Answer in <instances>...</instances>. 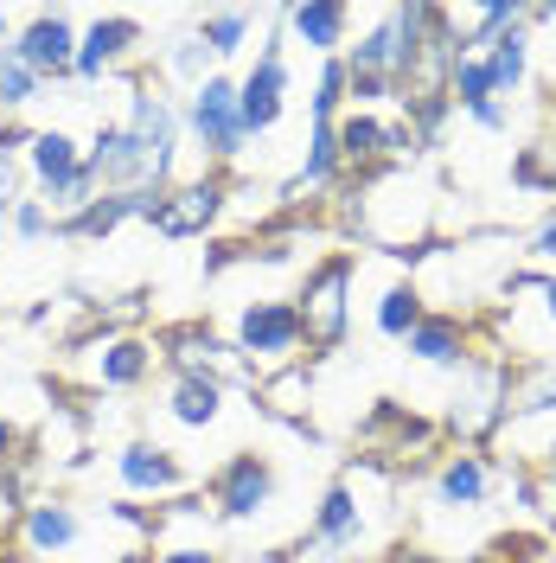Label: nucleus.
I'll list each match as a JSON object with an SVG mask.
<instances>
[{
    "label": "nucleus",
    "instance_id": "nucleus-13",
    "mask_svg": "<svg viewBox=\"0 0 556 563\" xmlns=\"http://www.w3.org/2000/svg\"><path fill=\"white\" fill-rule=\"evenodd\" d=\"M205 493H211V519H224V526H256V519L276 506L281 474L263 449H237V455L211 474Z\"/></svg>",
    "mask_w": 556,
    "mask_h": 563
},
{
    "label": "nucleus",
    "instance_id": "nucleus-1",
    "mask_svg": "<svg viewBox=\"0 0 556 563\" xmlns=\"http://www.w3.org/2000/svg\"><path fill=\"white\" fill-rule=\"evenodd\" d=\"M358 276H365V250H326L320 263L301 269L294 288V314H301V346L308 358H333L352 340V308H358Z\"/></svg>",
    "mask_w": 556,
    "mask_h": 563
},
{
    "label": "nucleus",
    "instance_id": "nucleus-10",
    "mask_svg": "<svg viewBox=\"0 0 556 563\" xmlns=\"http://www.w3.org/2000/svg\"><path fill=\"white\" fill-rule=\"evenodd\" d=\"M499 481H505V461H492V449H442L435 467H429V512L480 519Z\"/></svg>",
    "mask_w": 556,
    "mask_h": 563
},
{
    "label": "nucleus",
    "instance_id": "nucleus-2",
    "mask_svg": "<svg viewBox=\"0 0 556 563\" xmlns=\"http://www.w3.org/2000/svg\"><path fill=\"white\" fill-rule=\"evenodd\" d=\"M505 397H512V352L499 340H480V352L454 372L448 410H442V442L454 449H487L492 435H505Z\"/></svg>",
    "mask_w": 556,
    "mask_h": 563
},
{
    "label": "nucleus",
    "instance_id": "nucleus-34",
    "mask_svg": "<svg viewBox=\"0 0 556 563\" xmlns=\"http://www.w3.org/2000/svg\"><path fill=\"white\" fill-rule=\"evenodd\" d=\"M340 115H346V58H320L313 97H308V122H340Z\"/></svg>",
    "mask_w": 556,
    "mask_h": 563
},
{
    "label": "nucleus",
    "instance_id": "nucleus-48",
    "mask_svg": "<svg viewBox=\"0 0 556 563\" xmlns=\"http://www.w3.org/2000/svg\"><path fill=\"white\" fill-rule=\"evenodd\" d=\"M551 563H556V558H551Z\"/></svg>",
    "mask_w": 556,
    "mask_h": 563
},
{
    "label": "nucleus",
    "instance_id": "nucleus-44",
    "mask_svg": "<svg viewBox=\"0 0 556 563\" xmlns=\"http://www.w3.org/2000/svg\"><path fill=\"white\" fill-rule=\"evenodd\" d=\"M109 563H154V544H129V551H115Z\"/></svg>",
    "mask_w": 556,
    "mask_h": 563
},
{
    "label": "nucleus",
    "instance_id": "nucleus-24",
    "mask_svg": "<svg viewBox=\"0 0 556 563\" xmlns=\"http://www.w3.org/2000/svg\"><path fill=\"white\" fill-rule=\"evenodd\" d=\"M422 314H429V295H422V282L403 269V276H390L378 288V301H371V333L390 340V346H403V340L416 333Z\"/></svg>",
    "mask_w": 556,
    "mask_h": 563
},
{
    "label": "nucleus",
    "instance_id": "nucleus-7",
    "mask_svg": "<svg viewBox=\"0 0 556 563\" xmlns=\"http://www.w3.org/2000/svg\"><path fill=\"white\" fill-rule=\"evenodd\" d=\"M154 352H160V372L167 378H224V385H237L256 397V372H249L237 346H231V333H218L211 320H174V327H160L154 333Z\"/></svg>",
    "mask_w": 556,
    "mask_h": 563
},
{
    "label": "nucleus",
    "instance_id": "nucleus-5",
    "mask_svg": "<svg viewBox=\"0 0 556 563\" xmlns=\"http://www.w3.org/2000/svg\"><path fill=\"white\" fill-rule=\"evenodd\" d=\"M179 115H186V141L199 147L205 167H237L249 154V135H244V115H237V77L231 70H211L192 97H179Z\"/></svg>",
    "mask_w": 556,
    "mask_h": 563
},
{
    "label": "nucleus",
    "instance_id": "nucleus-15",
    "mask_svg": "<svg viewBox=\"0 0 556 563\" xmlns=\"http://www.w3.org/2000/svg\"><path fill=\"white\" fill-rule=\"evenodd\" d=\"M13 52L26 58L38 84H70V58H77V13L70 7H38L20 20Z\"/></svg>",
    "mask_w": 556,
    "mask_h": 563
},
{
    "label": "nucleus",
    "instance_id": "nucleus-33",
    "mask_svg": "<svg viewBox=\"0 0 556 563\" xmlns=\"http://www.w3.org/2000/svg\"><path fill=\"white\" fill-rule=\"evenodd\" d=\"M487 97H492L487 58H480V52H460V58H454V70H448V103H454V115H467V109H480Z\"/></svg>",
    "mask_w": 556,
    "mask_h": 563
},
{
    "label": "nucleus",
    "instance_id": "nucleus-22",
    "mask_svg": "<svg viewBox=\"0 0 556 563\" xmlns=\"http://www.w3.org/2000/svg\"><path fill=\"white\" fill-rule=\"evenodd\" d=\"M544 417H556V358H544V352H519V358H512L505 429H519V422H544Z\"/></svg>",
    "mask_w": 556,
    "mask_h": 563
},
{
    "label": "nucleus",
    "instance_id": "nucleus-28",
    "mask_svg": "<svg viewBox=\"0 0 556 563\" xmlns=\"http://www.w3.org/2000/svg\"><path fill=\"white\" fill-rule=\"evenodd\" d=\"M333 141H340V167L346 179H365L383 167V115H365V109H346L333 122Z\"/></svg>",
    "mask_w": 556,
    "mask_h": 563
},
{
    "label": "nucleus",
    "instance_id": "nucleus-46",
    "mask_svg": "<svg viewBox=\"0 0 556 563\" xmlns=\"http://www.w3.org/2000/svg\"><path fill=\"white\" fill-rule=\"evenodd\" d=\"M537 481H544V493H556V474H537Z\"/></svg>",
    "mask_w": 556,
    "mask_h": 563
},
{
    "label": "nucleus",
    "instance_id": "nucleus-23",
    "mask_svg": "<svg viewBox=\"0 0 556 563\" xmlns=\"http://www.w3.org/2000/svg\"><path fill=\"white\" fill-rule=\"evenodd\" d=\"M147 199L154 192H97L77 218H58V238H70V244H103L122 224H135L141 211H147Z\"/></svg>",
    "mask_w": 556,
    "mask_h": 563
},
{
    "label": "nucleus",
    "instance_id": "nucleus-21",
    "mask_svg": "<svg viewBox=\"0 0 556 563\" xmlns=\"http://www.w3.org/2000/svg\"><path fill=\"white\" fill-rule=\"evenodd\" d=\"M224 404H231V385H224V378H167V390H160L167 422L186 429V435L218 429V422H224Z\"/></svg>",
    "mask_w": 556,
    "mask_h": 563
},
{
    "label": "nucleus",
    "instance_id": "nucleus-6",
    "mask_svg": "<svg viewBox=\"0 0 556 563\" xmlns=\"http://www.w3.org/2000/svg\"><path fill=\"white\" fill-rule=\"evenodd\" d=\"M358 449L365 461H378V467H435L442 455V422L410 410L403 397H378L365 417H358Z\"/></svg>",
    "mask_w": 556,
    "mask_h": 563
},
{
    "label": "nucleus",
    "instance_id": "nucleus-29",
    "mask_svg": "<svg viewBox=\"0 0 556 563\" xmlns=\"http://www.w3.org/2000/svg\"><path fill=\"white\" fill-rule=\"evenodd\" d=\"M192 33L205 38V52L218 58V70H224V65L244 58L249 33H256V7H205V13L192 20Z\"/></svg>",
    "mask_w": 556,
    "mask_h": 563
},
{
    "label": "nucleus",
    "instance_id": "nucleus-40",
    "mask_svg": "<svg viewBox=\"0 0 556 563\" xmlns=\"http://www.w3.org/2000/svg\"><path fill=\"white\" fill-rule=\"evenodd\" d=\"M467 122H474L480 135H505V129L519 122V103H499V97H487L480 109H467Z\"/></svg>",
    "mask_w": 556,
    "mask_h": 563
},
{
    "label": "nucleus",
    "instance_id": "nucleus-25",
    "mask_svg": "<svg viewBox=\"0 0 556 563\" xmlns=\"http://www.w3.org/2000/svg\"><path fill=\"white\" fill-rule=\"evenodd\" d=\"M346 65L352 70H371V77H397V90H403L410 58H403V26H397V13H390V7H383L378 20L346 45Z\"/></svg>",
    "mask_w": 556,
    "mask_h": 563
},
{
    "label": "nucleus",
    "instance_id": "nucleus-26",
    "mask_svg": "<svg viewBox=\"0 0 556 563\" xmlns=\"http://www.w3.org/2000/svg\"><path fill=\"white\" fill-rule=\"evenodd\" d=\"M487 77H492V97L499 103H519L524 90H531V26H505L499 38H487Z\"/></svg>",
    "mask_w": 556,
    "mask_h": 563
},
{
    "label": "nucleus",
    "instance_id": "nucleus-3",
    "mask_svg": "<svg viewBox=\"0 0 556 563\" xmlns=\"http://www.w3.org/2000/svg\"><path fill=\"white\" fill-rule=\"evenodd\" d=\"M129 109H122V129L141 147L147 174H154V192H167L179 179V147H186V115H179V97L154 77V70H129Z\"/></svg>",
    "mask_w": 556,
    "mask_h": 563
},
{
    "label": "nucleus",
    "instance_id": "nucleus-30",
    "mask_svg": "<svg viewBox=\"0 0 556 563\" xmlns=\"http://www.w3.org/2000/svg\"><path fill=\"white\" fill-rule=\"evenodd\" d=\"M211 70H218V58H211L205 52V38L192 33V26H186V33H174L167 38V45H160V70H154V77H160V84H167V90H186V97H192V90H199V84H205Z\"/></svg>",
    "mask_w": 556,
    "mask_h": 563
},
{
    "label": "nucleus",
    "instance_id": "nucleus-27",
    "mask_svg": "<svg viewBox=\"0 0 556 563\" xmlns=\"http://www.w3.org/2000/svg\"><path fill=\"white\" fill-rule=\"evenodd\" d=\"M308 397H313V365L301 358V365H281V372H269V378L256 385V410L288 422V429H301V435H313L308 429Z\"/></svg>",
    "mask_w": 556,
    "mask_h": 563
},
{
    "label": "nucleus",
    "instance_id": "nucleus-42",
    "mask_svg": "<svg viewBox=\"0 0 556 563\" xmlns=\"http://www.w3.org/2000/svg\"><path fill=\"white\" fill-rule=\"evenodd\" d=\"M13 461H26V429L13 417H0V467H13Z\"/></svg>",
    "mask_w": 556,
    "mask_h": 563
},
{
    "label": "nucleus",
    "instance_id": "nucleus-9",
    "mask_svg": "<svg viewBox=\"0 0 556 563\" xmlns=\"http://www.w3.org/2000/svg\"><path fill=\"white\" fill-rule=\"evenodd\" d=\"M77 365H84V385L90 390H141L154 372H160V352H154V333H115V327H84L77 340Z\"/></svg>",
    "mask_w": 556,
    "mask_h": 563
},
{
    "label": "nucleus",
    "instance_id": "nucleus-19",
    "mask_svg": "<svg viewBox=\"0 0 556 563\" xmlns=\"http://www.w3.org/2000/svg\"><path fill=\"white\" fill-rule=\"evenodd\" d=\"M288 45H308L313 58H346L352 45V7L346 0H288L281 7Z\"/></svg>",
    "mask_w": 556,
    "mask_h": 563
},
{
    "label": "nucleus",
    "instance_id": "nucleus-37",
    "mask_svg": "<svg viewBox=\"0 0 556 563\" xmlns=\"http://www.w3.org/2000/svg\"><path fill=\"white\" fill-rule=\"evenodd\" d=\"M7 231H13L20 244H45V238H58V218H52V206H45V199H33V192H26V199L13 206V218H7Z\"/></svg>",
    "mask_w": 556,
    "mask_h": 563
},
{
    "label": "nucleus",
    "instance_id": "nucleus-36",
    "mask_svg": "<svg viewBox=\"0 0 556 563\" xmlns=\"http://www.w3.org/2000/svg\"><path fill=\"white\" fill-rule=\"evenodd\" d=\"M519 256L531 263V269H544V276H556V206L537 211V224L519 238Z\"/></svg>",
    "mask_w": 556,
    "mask_h": 563
},
{
    "label": "nucleus",
    "instance_id": "nucleus-14",
    "mask_svg": "<svg viewBox=\"0 0 556 563\" xmlns=\"http://www.w3.org/2000/svg\"><path fill=\"white\" fill-rule=\"evenodd\" d=\"M115 481H122V499H179V493H192V474H186V461L167 449V442H154V435H129V442H115Z\"/></svg>",
    "mask_w": 556,
    "mask_h": 563
},
{
    "label": "nucleus",
    "instance_id": "nucleus-8",
    "mask_svg": "<svg viewBox=\"0 0 556 563\" xmlns=\"http://www.w3.org/2000/svg\"><path fill=\"white\" fill-rule=\"evenodd\" d=\"M231 346L256 378H269L281 365H301V314H294V295H256L237 308L231 320Z\"/></svg>",
    "mask_w": 556,
    "mask_h": 563
},
{
    "label": "nucleus",
    "instance_id": "nucleus-32",
    "mask_svg": "<svg viewBox=\"0 0 556 563\" xmlns=\"http://www.w3.org/2000/svg\"><path fill=\"white\" fill-rule=\"evenodd\" d=\"M512 192H531V199H551L556 206V161H551V141H531L512 154Z\"/></svg>",
    "mask_w": 556,
    "mask_h": 563
},
{
    "label": "nucleus",
    "instance_id": "nucleus-20",
    "mask_svg": "<svg viewBox=\"0 0 556 563\" xmlns=\"http://www.w3.org/2000/svg\"><path fill=\"white\" fill-rule=\"evenodd\" d=\"M26 192H52V186H65L77 167H84V135L77 129H65V122H45V129H33V147H26Z\"/></svg>",
    "mask_w": 556,
    "mask_h": 563
},
{
    "label": "nucleus",
    "instance_id": "nucleus-38",
    "mask_svg": "<svg viewBox=\"0 0 556 563\" xmlns=\"http://www.w3.org/2000/svg\"><path fill=\"white\" fill-rule=\"evenodd\" d=\"M352 563H460V558H442V551L422 544V538H390V544H378L371 558H352Z\"/></svg>",
    "mask_w": 556,
    "mask_h": 563
},
{
    "label": "nucleus",
    "instance_id": "nucleus-16",
    "mask_svg": "<svg viewBox=\"0 0 556 563\" xmlns=\"http://www.w3.org/2000/svg\"><path fill=\"white\" fill-rule=\"evenodd\" d=\"M13 538H20V551L33 563H52L90 538V519H84V506L70 493H33V506L20 512V531Z\"/></svg>",
    "mask_w": 556,
    "mask_h": 563
},
{
    "label": "nucleus",
    "instance_id": "nucleus-41",
    "mask_svg": "<svg viewBox=\"0 0 556 563\" xmlns=\"http://www.w3.org/2000/svg\"><path fill=\"white\" fill-rule=\"evenodd\" d=\"M154 563H231V558L218 544H199L192 538V544H154Z\"/></svg>",
    "mask_w": 556,
    "mask_h": 563
},
{
    "label": "nucleus",
    "instance_id": "nucleus-43",
    "mask_svg": "<svg viewBox=\"0 0 556 563\" xmlns=\"http://www.w3.org/2000/svg\"><path fill=\"white\" fill-rule=\"evenodd\" d=\"M531 295H537V314H544V327H556V276H544Z\"/></svg>",
    "mask_w": 556,
    "mask_h": 563
},
{
    "label": "nucleus",
    "instance_id": "nucleus-11",
    "mask_svg": "<svg viewBox=\"0 0 556 563\" xmlns=\"http://www.w3.org/2000/svg\"><path fill=\"white\" fill-rule=\"evenodd\" d=\"M237 115H244V135H269L281 115H288V33H281V7H269V33L256 45V65L237 77Z\"/></svg>",
    "mask_w": 556,
    "mask_h": 563
},
{
    "label": "nucleus",
    "instance_id": "nucleus-4",
    "mask_svg": "<svg viewBox=\"0 0 556 563\" xmlns=\"http://www.w3.org/2000/svg\"><path fill=\"white\" fill-rule=\"evenodd\" d=\"M231 192H237V174L224 167H199L192 179H174L167 192H154L141 224L167 244H192V238H211L224 218H231Z\"/></svg>",
    "mask_w": 556,
    "mask_h": 563
},
{
    "label": "nucleus",
    "instance_id": "nucleus-12",
    "mask_svg": "<svg viewBox=\"0 0 556 563\" xmlns=\"http://www.w3.org/2000/svg\"><path fill=\"white\" fill-rule=\"evenodd\" d=\"M141 45H147L141 13H97V20H84L77 26V58H70V84L129 77L141 65Z\"/></svg>",
    "mask_w": 556,
    "mask_h": 563
},
{
    "label": "nucleus",
    "instance_id": "nucleus-31",
    "mask_svg": "<svg viewBox=\"0 0 556 563\" xmlns=\"http://www.w3.org/2000/svg\"><path fill=\"white\" fill-rule=\"evenodd\" d=\"M38 97H45V84L26 70V58L13 45H0V115H26Z\"/></svg>",
    "mask_w": 556,
    "mask_h": 563
},
{
    "label": "nucleus",
    "instance_id": "nucleus-47",
    "mask_svg": "<svg viewBox=\"0 0 556 563\" xmlns=\"http://www.w3.org/2000/svg\"><path fill=\"white\" fill-rule=\"evenodd\" d=\"M231 563H249V558H231ZM256 563H281V558H256Z\"/></svg>",
    "mask_w": 556,
    "mask_h": 563
},
{
    "label": "nucleus",
    "instance_id": "nucleus-45",
    "mask_svg": "<svg viewBox=\"0 0 556 563\" xmlns=\"http://www.w3.org/2000/svg\"><path fill=\"white\" fill-rule=\"evenodd\" d=\"M13 33H20V20H13V7H0V45H13Z\"/></svg>",
    "mask_w": 556,
    "mask_h": 563
},
{
    "label": "nucleus",
    "instance_id": "nucleus-39",
    "mask_svg": "<svg viewBox=\"0 0 556 563\" xmlns=\"http://www.w3.org/2000/svg\"><path fill=\"white\" fill-rule=\"evenodd\" d=\"M20 199H26V167H20V154H7V147H0V224L13 218Z\"/></svg>",
    "mask_w": 556,
    "mask_h": 563
},
{
    "label": "nucleus",
    "instance_id": "nucleus-18",
    "mask_svg": "<svg viewBox=\"0 0 556 563\" xmlns=\"http://www.w3.org/2000/svg\"><path fill=\"white\" fill-rule=\"evenodd\" d=\"M84 167L97 174L103 192H154V174H147L141 147L129 141L122 115H115V122H97V129L84 135Z\"/></svg>",
    "mask_w": 556,
    "mask_h": 563
},
{
    "label": "nucleus",
    "instance_id": "nucleus-17",
    "mask_svg": "<svg viewBox=\"0 0 556 563\" xmlns=\"http://www.w3.org/2000/svg\"><path fill=\"white\" fill-rule=\"evenodd\" d=\"M403 352L416 358V365H429V372H460L474 352H480V327H474V314H460V308H429V314L416 320V333L403 340Z\"/></svg>",
    "mask_w": 556,
    "mask_h": 563
},
{
    "label": "nucleus",
    "instance_id": "nucleus-35",
    "mask_svg": "<svg viewBox=\"0 0 556 563\" xmlns=\"http://www.w3.org/2000/svg\"><path fill=\"white\" fill-rule=\"evenodd\" d=\"M33 506V493H26V461H13V467H0V544L20 531V512Z\"/></svg>",
    "mask_w": 556,
    "mask_h": 563
}]
</instances>
